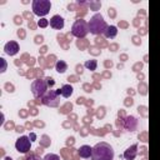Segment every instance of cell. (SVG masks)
<instances>
[{
	"label": "cell",
	"mask_w": 160,
	"mask_h": 160,
	"mask_svg": "<svg viewBox=\"0 0 160 160\" xmlns=\"http://www.w3.org/2000/svg\"><path fill=\"white\" fill-rule=\"evenodd\" d=\"M55 70L60 74H64L68 70V64L64 60H58L56 64H55Z\"/></svg>",
	"instance_id": "cell-15"
},
{
	"label": "cell",
	"mask_w": 160,
	"mask_h": 160,
	"mask_svg": "<svg viewBox=\"0 0 160 160\" xmlns=\"http://www.w3.org/2000/svg\"><path fill=\"white\" fill-rule=\"evenodd\" d=\"M88 24H89V32L92 34V35H101V34H104L106 31L108 26H109L106 24V21L104 20L102 15L99 14V12L92 15L91 19L88 21Z\"/></svg>",
	"instance_id": "cell-2"
},
{
	"label": "cell",
	"mask_w": 160,
	"mask_h": 160,
	"mask_svg": "<svg viewBox=\"0 0 160 160\" xmlns=\"http://www.w3.org/2000/svg\"><path fill=\"white\" fill-rule=\"evenodd\" d=\"M138 125H139L138 119L135 116H132V115H128L122 120V128L126 131H135L138 129Z\"/></svg>",
	"instance_id": "cell-8"
},
{
	"label": "cell",
	"mask_w": 160,
	"mask_h": 160,
	"mask_svg": "<svg viewBox=\"0 0 160 160\" xmlns=\"http://www.w3.org/2000/svg\"><path fill=\"white\" fill-rule=\"evenodd\" d=\"M29 138H30V140H31V141H34V140H35V139H36V135H35V134H34V132H31V134H30V136H29Z\"/></svg>",
	"instance_id": "cell-21"
},
{
	"label": "cell",
	"mask_w": 160,
	"mask_h": 160,
	"mask_svg": "<svg viewBox=\"0 0 160 160\" xmlns=\"http://www.w3.org/2000/svg\"><path fill=\"white\" fill-rule=\"evenodd\" d=\"M104 35L108 39H114L118 35V28L115 25H109L108 29H106V31L104 32Z\"/></svg>",
	"instance_id": "cell-14"
},
{
	"label": "cell",
	"mask_w": 160,
	"mask_h": 160,
	"mask_svg": "<svg viewBox=\"0 0 160 160\" xmlns=\"http://www.w3.org/2000/svg\"><path fill=\"white\" fill-rule=\"evenodd\" d=\"M138 155V144H134L131 146H129L125 151H124V158L126 160H134Z\"/></svg>",
	"instance_id": "cell-11"
},
{
	"label": "cell",
	"mask_w": 160,
	"mask_h": 160,
	"mask_svg": "<svg viewBox=\"0 0 160 160\" xmlns=\"http://www.w3.org/2000/svg\"><path fill=\"white\" fill-rule=\"evenodd\" d=\"M48 82L44 79H36L31 82V92L36 99H41L48 92Z\"/></svg>",
	"instance_id": "cell-6"
},
{
	"label": "cell",
	"mask_w": 160,
	"mask_h": 160,
	"mask_svg": "<svg viewBox=\"0 0 160 160\" xmlns=\"http://www.w3.org/2000/svg\"><path fill=\"white\" fill-rule=\"evenodd\" d=\"M61 96L62 98H70L71 95H72V92H74V89H72V86L70 85V84H65V85H62L61 86Z\"/></svg>",
	"instance_id": "cell-13"
},
{
	"label": "cell",
	"mask_w": 160,
	"mask_h": 160,
	"mask_svg": "<svg viewBox=\"0 0 160 160\" xmlns=\"http://www.w3.org/2000/svg\"><path fill=\"white\" fill-rule=\"evenodd\" d=\"M61 90H48V92L41 98V102L50 108H56L60 104Z\"/></svg>",
	"instance_id": "cell-4"
},
{
	"label": "cell",
	"mask_w": 160,
	"mask_h": 160,
	"mask_svg": "<svg viewBox=\"0 0 160 160\" xmlns=\"http://www.w3.org/2000/svg\"><path fill=\"white\" fill-rule=\"evenodd\" d=\"M49 24H50V26H51L52 29H55V30H61V29L64 28V25H65L64 19H62V16H60V15H54V16L50 19Z\"/></svg>",
	"instance_id": "cell-10"
},
{
	"label": "cell",
	"mask_w": 160,
	"mask_h": 160,
	"mask_svg": "<svg viewBox=\"0 0 160 160\" xmlns=\"http://www.w3.org/2000/svg\"><path fill=\"white\" fill-rule=\"evenodd\" d=\"M30 148H31V140L29 136H20L16 142H15V149L20 152V154H28L30 151Z\"/></svg>",
	"instance_id": "cell-7"
},
{
	"label": "cell",
	"mask_w": 160,
	"mask_h": 160,
	"mask_svg": "<svg viewBox=\"0 0 160 160\" xmlns=\"http://www.w3.org/2000/svg\"><path fill=\"white\" fill-rule=\"evenodd\" d=\"M79 152V156L82 158V159H89L92 154V148H90L89 145H81L78 150Z\"/></svg>",
	"instance_id": "cell-12"
},
{
	"label": "cell",
	"mask_w": 160,
	"mask_h": 160,
	"mask_svg": "<svg viewBox=\"0 0 160 160\" xmlns=\"http://www.w3.org/2000/svg\"><path fill=\"white\" fill-rule=\"evenodd\" d=\"M26 160H42V159H40L36 154H30V155L26 158Z\"/></svg>",
	"instance_id": "cell-19"
},
{
	"label": "cell",
	"mask_w": 160,
	"mask_h": 160,
	"mask_svg": "<svg viewBox=\"0 0 160 160\" xmlns=\"http://www.w3.org/2000/svg\"><path fill=\"white\" fill-rule=\"evenodd\" d=\"M89 32V24L86 20L84 19H78L75 20V22L72 24L71 26V34L75 36V38H85Z\"/></svg>",
	"instance_id": "cell-3"
},
{
	"label": "cell",
	"mask_w": 160,
	"mask_h": 160,
	"mask_svg": "<svg viewBox=\"0 0 160 160\" xmlns=\"http://www.w3.org/2000/svg\"><path fill=\"white\" fill-rule=\"evenodd\" d=\"M20 48H19V44L16 41H8L4 46V51L5 54H8L9 56H14L19 52Z\"/></svg>",
	"instance_id": "cell-9"
},
{
	"label": "cell",
	"mask_w": 160,
	"mask_h": 160,
	"mask_svg": "<svg viewBox=\"0 0 160 160\" xmlns=\"http://www.w3.org/2000/svg\"><path fill=\"white\" fill-rule=\"evenodd\" d=\"M45 80H46V82H48V86H50V88H51V86H54V84H55V82H54V80H52L51 78H46Z\"/></svg>",
	"instance_id": "cell-20"
},
{
	"label": "cell",
	"mask_w": 160,
	"mask_h": 160,
	"mask_svg": "<svg viewBox=\"0 0 160 160\" xmlns=\"http://www.w3.org/2000/svg\"><path fill=\"white\" fill-rule=\"evenodd\" d=\"M84 66H85L88 70H91V71H94V70H96V68H98V61H96L95 59H91V60H86V61H85V64H84Z\"/></svg>",
	"instance_id": "cell-16"
},
{
	"label": "cell",
	"mask_w": 160,
	"mask_h": 160,
	"mask_svg": "<svg viewBox=\"0 0 160 160\" xmlns=\"http://www.w3.org/2000/svg\"><path fill=\"white\" fill-rule=\"evenodd\" d=\"M51 9V2L49 0H34L32 1V12L36 16H45Z\"/></svg>",
	"instance_id": "cell-5"
},
{
	"label": "cell",
	"mask_w": 160,
	"mask_h": 160,
	"mask_svg": "<svg viewBox=\"0 0 160 160\" xmlns=\"http://www.w3.org/2000/svg\"><path fill=\"white\" fill-rule=\"evenodd\" d=\"M42 160H60V158L56 154H46Z\"/></svg>",
	"instance_id": "cell-17"
},
{
	"label": "cell",
	"mask_w": 160,
	"mask_h": 160,
	"mask_svg": "<svg viewBox=\"0 0 160 160\" xmlns=\"http://www.w3.org/2000/svg\"><path fill=\"white\" fill-rule=\"evenodd\" d=\"M92 160H112L114 159V149L110 144L101 141L92 146Z\"/></svg>",
	"instance_id": "cell-1"
},
{
	"label": "cell",
	"mask_w": 160,
	"mask_h": 160,
	"mask_svg": "<svg viewBox=\"0 0 160 160\" xmlns=\"http://www.w3.org/2000/svg\"><path fill=\"white\" fill-rule=\"evenodd\" d=\"M38 25L40 26V28H46L48 25H49V20H46V19H40L39 21H38Z\"/></svg>",
	"instance_id": "cell-18"
}]
</instances>
